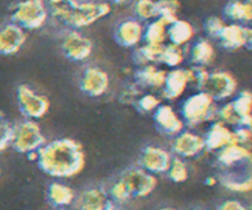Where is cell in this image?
Segmentation results:
<instances>
[{
    "label": "cell",
    "instance_id": "obj_42",
    "mask_svg": "<svg viewBox=\"0 0 252 210\" xmlns=\"http://www.w3.org/2000/svg\"><path fill=\"white\" fill-rule=\"evenodd\" d=\"M217 181H218V180H217L216 177H208V179L206 180V184L207 186H214V184H217Z\"/></svg>",
    "mask_w": 252,
    "mask_h": 210
},
{
    "label": "cell",
    "instance_id": "obj_38",
    "mask_svg": "<svg viewBox=\"0 0 252 210\" xmlns=\"http://www.w3.org/2000/svg\"><path fill=\"white\" fill-rule=\"evenodd\" d=\"M12 125L4 120H0V152L11 147Z\"/></svg>",
    "mask_w": 252,
    "mask_h": 210
},
{
    "label": "cell",
    "instance_id": "obj_40",
    "mask_svg": "<svg viewBox=\"0 0 252 210\" xmlns=\"http://www.w3.org/2000/svg\"><path fill=\"white\" fill-rule=\"evenodd\" d=\"M217 210H248V208L239 201L228 199V201H224L223 203L219 204Z\"/></svg>",
    "mask_w": 252,
    "mask_h": 210
},
{
    "label": "cell",
    "instance_id": "obj_21",
    "mask_svg": "<svg viewBox=\"0 0 252 210\" xmlns=\"http://www.w3.org/2000/svg\"><path fill=\"white\" fill-rule=\"evenodd\" d=\"M166 71L158 69L154 64L139 66L134 73V81L137 85L144 88L162 89L166 79Z\"/></svg>",
    "mask_w": 252,
    "mask_h": 210
},
{
    "label": "cell",
    "instance_id": "obj_2",
    "mask_svg": "<svg viewBox=\"0 0 252 210\" xmlns=\"http://www.w3.org/2000/svg\"><path fill=\"white\" fill-rule=\"evenodd\" d=\"M218 108L216 101L203 91H198L196 95H191L184 101L181 107L182 120L185 125L197 127L204 122L217 117Z\"/></svg>",
    "mask_w": 252,
    "mask_h": 210
},
{
    "label": "cell",
    "instance_id": "obj_28",
    "mask_svg": "<svg viewBox=\"0 0 252 210\" xmlns=\"http://www.w3.org/2000/svg\"><path fill=\"white\" fill-rule=\"evenodd\" d=\"M167 38V27L160 20L155 19L144 27L143 41L145 44L161 46Z\"/></svg>",
    "mask_w": 252,
    "mask_h": 210
},
{
    "label": "cell",
    "instance_id": "obj_25",
    "mask_svg": "<svg viewBox=\"0 0 252 210\" xmlns=\"http://www.w3.org/2000/svg\"><path fill=\"white\" fill-rule=\"evenodd\" d=\"M223 15L233 24H252V12L246 1L229 0L223 9Z\"/></svg>",
    "mask_w": 252,
    "mask_h": 210
},
{
    "label": "cell",
    "instance_id": "obj_49",
    "mask_svg": "<svg viewBox=\"0 0 252 210\" xmlns=\"http://www.w3.org/2000/svg\"><path fill=\"white\" fill-rule=\"evenodd\" d=\"M116 210H123V209H116Z\"/></svg>",
    "mask_w": 252,
    "mask_h": 210
},
{
    "label": "cell",
    "instance_id": "obj_12",
    "mask_svg": "<svg viewBox=\"0 0 252 210\" xmlns=\"http://www.w3.org/2000/svg\"><path fill=\"white\" fill-rule=\"evenodd\" d=\"M79 88L90 97H101L110 88V76L97 66H88L79 80Z\"/></svg>",
    "mask_w": 252,
    "mask_h": 210
},
{
    "label": "cell",
    "instance_id": "obj_41",
    "mask_svg": "<svg viewBox=\"0 0 252 210\" xmlns=\"http://www.w3.org/2000/svg\"><path fill=\"white\" fill-rule=\"evenodd\" d=\"M245 48L252 52V27H246V37H245Z\"/></svg>",
    "mask_w": 252,
    "mask_h": 210
},
{
    "label": "cell",
    "instance_id": "obj_16",
    "mask_svg": "<svg viewBox=\"0 0 252 210\" xmlns=\"http://www.w3.org/2000/svg\"><path fill=\"white\" fill-rule=\"evenodd\" d=\"M144 27L137 19H127L121 21L113 32L115 42L125 48H133L143 41Z\"/></svg>",
    "mask_w": 252,
    "mask_h": 210
},
{
    "label": "cell",
    "instance_id": "obj_24",
    "mask_svg": "<svg viewBox=\"0 0 252 210\" xmlns=\"http://www.w3.org/2000/svg\"><path fill=\"white\" fill-rule=\"evenodd\" d=\"M216 58V51L208 39L199 38L193 43L189 51V60L193 66H202L206 68L207 65L212 64Z\"/></svg>",
    "mask_w": 252,
    "mask_h": 210
},
{
    "label": "cell",
    "instance_id": "obj_44",
    "mask_svg": "<svg viewBox=\"0 0 252 210\" xmlns=\"http://www.w3.org/2000/svg\"><path fill=\"white\" fill-rule=\"evenodd\" d=\"M246 2H248L249 4V6H250V9H251V12H252V0H245Z\"/></svg>",
    "mask_w": 252,
    "mask_h": 210
},
{
    "label": "cell",
    "instance_id": "obj_36",
    "mask_svg": "<svg viewBox=\"0 0 252 210\" xmlns=\"http://www.w3.org/2000/svg\"><path fill=\"white\" fill-rule=\"evenodd\" d=\"M186 70L187 75H189V84H193V86H196L197 90L202 91L209 75L207 69L202 68V66H192V68H187Z\"/></svg>",
    "mask_w": 252,
    "mask_h": 210
},
{
    "label": "cell",
    "instance_id": "obj_22",
    "mask_svg": "<svg viewBox=\"0 0 252 210\" xmlns=\"http://www.w3.org/2000/svg\"><path fill=\"white\" fill-rule=\"evenodd\" d=\"M250 157H252L250 148L239 144H231L219 150L218 154H217V161L220 165L221 169H226V167H230L233 165L239 164V162L245 161Z\"/></svg>",
    "mask_w": 252,
    "mask_h": 210
},
{
    "label": "cell",
    "instance_id": "obj_5",
    "mask_svg": "<svg viewBox=\"0 0 252 210\" xmlns=\"http://www.w3.org/2000/svg\"><path fill=\"white\" fill-rule=\"evenodd\" d=\"M16 100L20 112L26 120H31L43 118L48 113L49 106H51V102L46 96L36 92L31 86L26 84L17 86Z\"/></svg>",
    "mask_w": 252,
    "mask_h": 210
},
{
    "label": "cell",
    "instance_id": "obj_3",
    "mask_svg": "<svg viewBox=\"0 0 252 210\" xmlns=\"http://www.w3.org/2000/svg\"><path fill=\"white\" fill-rule=\"evenodd\" d=\"M46 143V137L36 120H25L12 125L11 147L15 151L29 155L38 151Z\"/></svg>",
    "mask_w": 252,
    "mask_h": 210
},
{
    "label": "cell",
    "instance_id": "obj_10",
    "mask_svg": "<svg viewBox=\"0 0 252 210\" xmlns=\"http://www.w3.org/2000/svg\"><path fill=\"white\" fill-rule=\"evenodd\" d=\"M94 44L89 37L71 30L62 39L63 56L70 61H84L93 53Z\"/></svg>",
    "mask_w": 252,
    "mask_h": 210
},
{
    "label": "cell",
    "instance_id": "obj_26",
    "mask_svg": "<svg viewBox=\"0 0 252 210\" xmlns=\"http://www.w3.org/2000/svg\"><path fill=\"white\" fill-rule=\"evenodd\" d=\"M194 36V29L189 21L185 20H176L174 24L167 27V38L172 44L182 47L189 43Z\"/></svg>",
    "mask_w": 252,
    "mask_h": 210
},
{
    "label": "cell",
    "instance_id": "obj_45",
    "mask_svg": "<svg viewBox=\"0 0 252 210\" xmlns=\"http://www.w3.org/2000/svg\"><path fill=\"white\" fill-rule=\"evenodd\" d=\"M159 210H174V209H171V208H161V209H159Z\"/></svg>",
    "mask_w": 252,
    "mask_h": 210
},
{
    "label": "cell",
    "instance_id": "obj_18",
    "mask_svg": "<svg viewBox=\"0 0 252 210\" xmlns=\"http://www.w3.org/2000/svg\"><path fill=\"white\" fill-rule=\"evenodd\" d=\"M79 210H116V204L102 188L94 187L81 192L78 198Z\"/></svg>",
    "mask_w": 252,
    "mask_h": 210
},
{
    "label": "cell",
    "instance_id": "obj_46",
    "mask_svg": "<svg viewBox=\"0 0 252 210\" xmlns=\"http://www.w3.org/2000/svg\"><path fill=\"white\" fill-rule=\"evenodd\" d=\"M57 210H69V209H66V208H58Z\"/></svg>",
    "mask_w": 252,
    "mask_h": 210
},
{
    "label": "cell",
    "instance_id": "obj_43",
    "mask_svg": "<svg viewBox=\"0 0 252 210\" xmlns=\"http://www.w3.org/2000/svg\"><path fill=\"white\" fill-rule=\"evenodd\" d=\"M111 1H112L113 4L121 5V4H123V2H126V1H127V0H111Z\"/></svg>",
    "mask_w": 252,
    "mask_h": 210
},
{
    "label": "cell",
    "instance_id": "obj_13",
    "mask_svg": "<svg viewBox=\"0 0 252 210\" xmlns=\"http://www.w3.org/2000/svg\"><path fill=\"white\" fill-rule=\"evenodd\" d=\"M154 125L159 133L166 137L175 138L185 130V123L174 108L169 105H160L153 112Z\"/></svg>",
    "mask_w": 252,
    "mask_h": 210
},
{
    "label": "cell",
    "instance_id": "obj_48",
    "mask_svg": "<svg viewBox=\"0 0 252 210\" xmlns=\"http://www.w3.org/2000/svg\"><path fill=\"white\" fill-rule=\"evenodd\" d=\"M192 210H199V209H192Z\"/></svg>",
    "mask_w": 252,
    "mask_h": 210
},
{
    "label": "cell",
    "instance_id": "obj_31",
    "mask_svg": "<svg viewBox=\"0 0 252 210\" xmlns=\"http://www.w3.org/2000/svg\"><path fill=\"white\" fill-rule=\"evenodd\" d=\"M185 60V52L182 47L176 46V44H164V49H162L161 57H160V63L165 64V65L170 66V68H175L180 66L182 61Z\"/></svg>",
    "mask_w": 252,
    "mask_h": 210
},
{
    "label": "cell",
    "instance_id": "obj_6",
    "mask_svg": "<svg viewBox=\"0 0 252 210\" xmlns=\"http://www.w3.org/2000/svg\"><path fill=\"white\" fill-rule=\"evenodd\" d=\"M111 12V6L108 2L103 1H84L79 2L75 9L71 11L64 24L70 29L76 30L88 27L95 24L102 17L107 16Z\"/></svg>",
    "mask_w": 252,
    "mask_h": 210
},
{
    "label": "cell",
    "instance_id": "obj_1",
    "mask_svg": "<svg viewBox=\"0 0 252 210\" xmlns=\"http://www.w3.org/2000/svg\"><path fill=\"white\" fill-rule=\"evenodd\" d=\"M37 166L47 176L70 179L84 170L86 156L80 143L69 138L46 143L37 151Z\"/></svg>",
    "mask_w": 252,
    "mask_h": 210
},
{
    "label": "cell",
    "instance_id": "obj_30",
    "mask_svg": "<svg viewBox=\"0 0 252 210\" xmlns=\"http://www.w3.org/2000/svg\"><path fill=\"white\" fill-rule=\"evenodd\" d=\"M158 20L162 22L166 27L174 24L177 17V11L180 9L179 0H158Z\"/></svg>",
    "mask_w": 252,
    "mask_h": 210
},
{
    "label": "cell",
    "instance_id": "obj_15",
    "mask_svg": "<svg viewBox=\"0 0 252 210\" xmlns=\"http://www.w3.org/2000/svg\"><path fill=\"white\" fill-rule=\"evenodd\" d=\"M27 36L25 30L11 21L0 27V56L16 54L24 47Z\"/></svg>",
    "mask_w": 252,
    "mask_h": 210
},
{
    "label": "cell",
    "instance_id": "obj_8",
    "mask_svg": "<svg viewBox=\"0 0 252 210\" xmlns=\"http://www.w3.org/2000/svg\"><path fill=\"white\" fill-rule=\"evenodd\" d=\"M121 180L127 184L132 198H145L150 196L158 186L155 175L144 171L139 166L126 170L121 176Z\"/></svg>",
    "mask_w": 252,
    "mask_h": 210
},
{
    "label": "cell",
    "instance_id": "obj_19",
    "mask_svg": "<svg viewBox=\"0 0 252 210\" xmlns=\"http://www.w3.org/2000/svg\"><path fill=\"white\" fill-rule=\"evenodd\" d=\"M189 84V80L186 69H174V70L169 71L166 74L164 88L161 89L162 96L166 100H177V98L184 95Z\"/></svg>",
    "mask_w": 252,
    "mask_h": 210
},
{
    "label": "cell",
    "instance_id": "obj_47",
    "mask_svg": "<svg viewBox=\"0 0 252 210\" xmlns=\"http://www.w3.org/2000/svg\"><path fill=\"white\" fill-rule=\"evenodd\" d=\"M248 210H252V203L250 204V207H249V208H248Z\"/></svg>",
    "mask_w": 252,
    "mask_h": 210
},
{
    "label": "cell",
    "instance_id": "obj_27",
    "mask_svg": "<svg viewBox=\"0 0 252 210\" xmlns=\"http://www.w3.org/2000/svg\"><path fill=\"white\" fill-rule=\"evenodd\" d=\"M162 49H164V44L155 46V44L144 43V46L134 49V52H133V61L139 66L160 63V57H161Z\"/></svg>",
    "mask_w": 252,
    "mask_h": 210
},
{
    "label": "cell",
    "instance_id": "obj_14",
    "mask_svg": "<svg viewBox=\"0 0 252 210\" xmlns=\"http://www.w3.org/2000/svg\"><path fill=\"white\" fill-rule=\"evenodd\" d=\"M203 151H206L203 137L194 134L189 130H184L172 140L171 152L182 160L198 156Z\"/></svg>",
    "mask_w": 252,
    "mask_h": 210
},
{
    "label": "cell",
    "instance_id": "obj_9",
    "mask_svg": "<svg viewBox=\"0 0 252 210\" xmlns=\"http://www.w3.org/2000/svg\"><path fill=\"white\" fill-rule=\"evenodd\" d=\"M238 83L228 71H213L209 73L208 79L202 91L211 96L214 101H223L231 97L236 92Z\"/></svg>",
    "mask_w": 252,
    "mask_h": 210
},
{
    "label": "cell",
    "instance_id": "obj_39",
    "mask_svg": "<svg viewBox=\"0 0 252 210\" xmlns=\"http://www.w3.org/2000/svg\"><path fill=\"white\" fill-rule=\"evenodd\" d=\"M234 138H235V144L243 145L249 148L252 144V130L249 128L238 127L234 128Z\"/></svg>",
    "mask_w": 252,
    "mask_h": 210
},
{
    "label": "cell",
    "instance_id": "obj_11",
    "mask_svg": "<svg viewBox=\"0 0 252 210\" xmlns=\"http://www.w3.org/2000/svg\"><path fill=\"white\" fill-rule=\"evenodd\" d=\"M172 155L167 150L159 147L148 145L140 151L138 166L152 175L166 174L171 164Z\"/></svg>",
    "mask_w": 252,
    "mask_h": 210
},
{
    "label": "cell",
    "instance_id": "obj_32",
    "mask_svg": "<svg viewBox=\"0 0 252 210\" xmlns=\"http://www.w3.org/2000/svg\"><path fill=\"white\" fill-rule=\"evenodd\" d=\"M133 11L138 21L158 19V5L154 0H137Z\"/></svg>",
    "mask_w": 252,
    "mask_h": 210
},
{
    "label": "cell",
    "instance_id": "obj_29",
    "mask_svg": "<svg viewBox=\"0 0 252 210\" xmlns=\"http://www.w3.org/2000/svg\"><path fill=\"white\" fill-rule=\"evenodd\" d=\"M47 5L48 12H51L52 16L58 19L59 21L64 22L71 14L76 5L79 4L78 0H44Z\"/></svg>",
    "mask_w": 252,
    "mask_h": 210
},
{
    "label": "cell",
    "instance_id": "obj_35",
    "mask_svg": "<svg viewBox=\"0 0 252 210\" xmlns=\"http://www.w3.org/2000/svg\"><path fill=\"white\" fill-rule=\"evenodd\" d=\"M225 26V21L219 16H209L203 22V29L206 33L214 39H218L219 34L221 33Z\"/></svg>",
    "mask_w": 252,
    "mask_h": 210
},
{
    "label": "cell",
    "instance_id": "obj_20",
    "mask_svg": "<svg viewBox=\"0 0 252 210\" xmlns=\"http://www.w3.org/2000/svg\"><path fill=\"white\" fill-rule=\"evenodd\" d=\"M245 37L246 27L244 25L230 24L224 27L217 41L225 51L235 52L245 47Z\"/></svg>",
    "mask_w": 252,
    "mask_h": 210
},
{
    "label": "cell",
    "instance_id": "obj_4",
    "mask_svg": "<svg viewBox=\"0 0 252 210\" xmlns=\"http://www.w3.org/2000/svg\"><path fill=\"white\" fill-rule=\"evenodd\" d=\"M48 15L44 0H22L16 4L10 19L25 31H33L46 24Z\"/></svg>",
    "mask_w": 252,
    "mask_h": 210
},
{
    "label": "cell",
    "instance_id": "obj_34",
    "mask_svg": "<svg viewBox=\"0 0 252 210\" xmlns=\"http://www.w3.org/2000/svg\"><path fill=\"white\" fill-rule=\"evenodd\" d=\"M107 193L108 197L111 198V201L115 204H123L126 203V202L129 201V199H132V196H130V192L129 189H128L127 184H126L121 179L111 186L110 191H108Z\"/></svg>",
    "mask_w": 252,
    "mask_h": 210
},
{
    "label": "cell",
    "instance_id": "obj_23",
    "mask_svg": "<svg viewBox=\"0 0 252 210\" xmlns=\"http://www.w3.org/2000/svg\"><path fill=\"white\" fill-rule=\"evenodd\" d=\"M75 199V193L69 186L59 182H52L47 188V201L51 206L58 208H66L71 206Z\"/></svg>",
    "mask_w": 252,
    "mask_h": 210
},
{
    "label": "cell",
    "instance_id": "obj_33",
    "mask_svg": "<svg viewBox=\"0 0 252 210\" xmlns=\"http://www.w3.org/2000/svg\"><path fill=\"white\" fill-rule=\"evenodd\" d=\"M166 175L169 180H171L175 183H182L189 179V169H187V165L185 164L184 160L172 156L171 164H170Z\"/></svg>",
    "mask_w": 252,
    "mask_h": 210
},
{
    "label": "cell",
    "instance_id": "obj_7",
    "mask_svg": "<svg viewBox=\"0 0 252 210\" xmlns=\"http://www.w3.org/2000/svg\"><path fill=\"white\" fill-rule=\"evenodd\" d=\"M219 182L229 191L240 192V193L251 192L252 157L230 167L223 169V172L219 176Z\"/></svg>",
    "mask_w": 252,
    "mask_h": 210
},
{
    "label": "cell",
    "instance_id": "obj_37",
    "mask_svg": "<svg viewBox=\"0 0 252 210\" xmlns=\"http://www.w3.org/2000/svg\"><path fill=\"white\" fill-rule=\"evenodd\" d=\"M160 105L161 102L155 95H144L135 101V107L142 113H153Z\"/></svg>",
    "mask_w": 252,
    "mask_h": 210
},
{
    "label": "cell",
    "instance_id": "obj_17",
    "mask_svg": "<svg viewBox=\"0 0 252 210\" xmlns=\"http://www.w3.org/2000/svg\"><path fill=\"white\" fill-rule=\"evenodd\" d=\"M206 151H217L228 145L235 144L234 132L226 124L219 122L213 123L203 137Z\"/></svg>",
    "mask_w": 252,
    "mask_h": 210
}]
</instances>
